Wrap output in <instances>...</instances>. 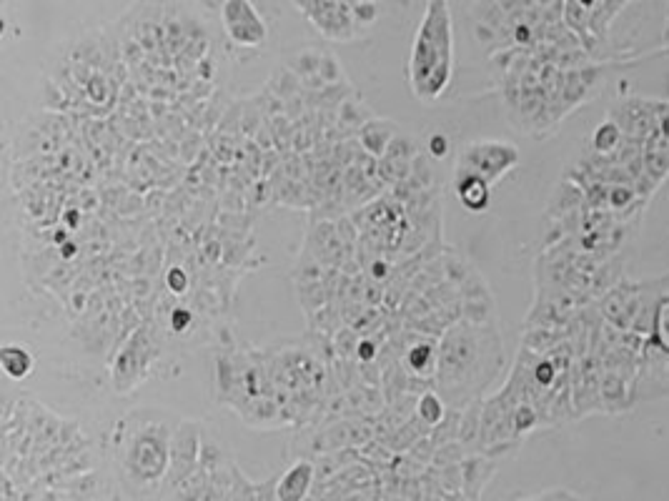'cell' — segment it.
<instances>
[{"instance_id": "6da1fadb", "label": "cell", "mask_w": 669, "mask_h": 501, "mask_svg": "<svg viewBox=\"0 0 669 501\" xmlns=\"http://www.w3.org/2000/svg\"><path fill=\"white\" fill-rule=\"evenodd\" d=\"M454 76V23L449 0H429L411 46L406 81L419 101H439Z\"/></svg>"}, {"instance_id": "7a4b0ae2", "label": "cell", "mask_w": 669, "mask_h": 501, "mask_svg": "<svg viewBox=\"0 0 669 501\" xmlns=\"http://www.w3.org/2000/svg\"><path fill=\"white\" fill-rule=\"evenodd\" d=\"M519 153L512 143L504 141H472L459 151L457 156V171L462 173H474V176H482L484 181L494 183L509 171V168L517 166Z\"/></svg>"}, {"instance_id": "3957f363", "label": "cell", "mask_w": 669, "mask_h": 501, "mask_svg": "<svg viewBox=\"0 0 669 501\" xmlns=\"http://www.w3.org/2000/svg\"><path fill=\"white\" fill-rule=\"evenodd\" d=\"M168 461V434L163 426L148 424L138 429L128 444L126 469L141 481H156L163 476Z\"/></svg>"}, {"instance_id": "277c9868", "label": "cell", "mask_w": 669, "mask_h": 501, "mask_svg": "<svg viewBox=\"0 0 669 501\" xmlns=\"http://www.w3.org/2000/svg\"><path fill=\"white\" fill-rule=\"evenodd\" d=\"M221 23L229 41L239 48H261L269 38L264 16L251 0H223Z\"/></svg>"}, {"instance_id": "5b68a950", "label": "cell", "mask_w": 669, "mask_h": 501, "mask_svg": "<svg viewBox=\"0 0 669 501\" xmlns=\"http://www.w3.org/2000/svg\"><path fill=\"white\" fill-rule=\"evenodd\" d=\"M454 191H457L459 201L469 213H482L489 208V198H492V183L484 181L482 176L474 173H454Z\"/></svg>"}, {"instance_id": "8992f818", "label": "cell", "mask_w": 669, "mask_h": 501, "mask_svg": "<svg viewBox=\"0 0 669 501\" xmlns=\"http://www.w3.org/2000/svg\"><path fill=\"white\" fill-rule=\"evenodd\" d=\"M311 481H314V466L309 461H296L281 476L279 486H276V496H279V501H304V496L311 489Z\"/></svg>"}, {"instance_id": "52a82bcc", "label": "cell", "mask_w": 669, "mask_h": 501, "mask_svg": "<svg viewBox=\"0 0 669 501\" xmlns=\"http://www.w3.org/2000/svg\"><path fill=\"white\" fill-rule=\"evenodd\" d=\"M33 366H36V359H33L31 351L21 344H6L0 349V369L8 379L13 381H23L31 376Z\"/></svg>"}, {"instance_id": "ba28073f", "label": "cell", "mask_w": 669, "mask_h": 501, "mask_svg": "<svg viewBox=\"0 0 669 501\" xmlns=\"http://www.w3.org/2000/svg\"><path fill=\"white\" fill-rule=\"evenodd\" d=\"M406 364H409V369L414 371V374H429L431 366L436 364L434 346H431L429 341H424V344H416L414 349L406 354Z\"/></svg>"}, {"instance_id": "9c48e42d", "label": "cell", "mask_w": 669, "mask_h": 501, "mask_svg": "<svg viewBox=\"0 0 669 501\" xmlns=\"http://www.w3.org/2000/svg\"><path fill=\"white\" fill-rule=\"evenodd\" d=\"M419 416L424 421H429V424H436V421H441V416H444V404H441V399L436 394H424L419 401Z\"/></svg>"}, {"instance_id": "30bf717a", "label": "cell", "mask_w": 669, "mask_h": 501, "mask_svg": "<svg viewBox=\"0 0 669 501\" xmlns=\"http://www.w3.org/2000/svg\"><path fill=\"white\" fill-rule=\"evenodd\" d=\"M351 11H354V18L359 26H369V23L376 21V0H359L356 6H351Z\"/></svg>"}, {"instance_id": "8fae6325", "label": "cell", "mask_w": 669, "mask_h": 501, "mask_svg": "<svg viewBox=\"0 0 669 501\" xmlns=\"http://www.w3.org/2000/svg\"><path fill=\"white\" fill-rule=\"evenodd\" d=\"M426 151L434 158H446V153H449V138H446V133H431L429 143H426Z\"/></svg>"}, {"instance_id": "7c38bea8", "label": "cell", "mask_w": 669, "mask_h": 501, "mask_svg": "<svg viewBox=\"0 0 669 501\" xmlns=\"http://www.w3.org/2000/svg\"><path fill=\"white\" fill-rule=\"evenodd\" d=\"M166 284H168V289L173 291V294H183V291H186V286H188V279H186V274H183L181 269H171L166 276Z\"/></svg>"}, {"instance_id": "4fadbf2b", "label": "cell", "mask_w": 669, "mask_h": 501, "mask_svg": "<svg viewBox=\"0 0 669 501\" xmlns=\"http://www.w3.org/2000/svg\"><path fill=\"white\" fill-rule=\"evenodd\" d=\"M191 321H193L191 311H188V309H173V314H171V329L173 331H178V334H181V331H186L188 326H191Z\"/></svg>"}, {"instance_id": "5bb4252c", "label": "cell", "mask_w": 669, "mask_h": 501, "mask_svg": "<svg viewBox=\"0 0 669 501\" xmlns=\"http://www.w3.org/2000/svg\"><path fill=\"white\" fill-rule=\"evenodd\" d=\"M376 356V349H374V344H371V341H361L359 344V359H364V361H371Z\"/></svg>"}]
</instances>
